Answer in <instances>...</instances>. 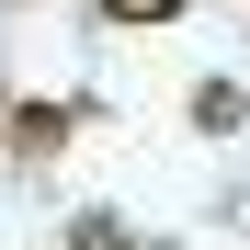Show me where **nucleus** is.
<instances>
[{
  "label": "nucleus",
  "instance_id": "nucleus-1",
  "mask_svg": "<svg viewBox=\"0 0 250 250\" xmlns=\"http://www.w3.org/2000/svg\"><path fill=\"white\" fill-rule=\"evenodd\" d=\"M193 114H205V125H239V114H250V91H239V80H205V91H193Z\"/></svg>",
  "mask_w": 250,
  "mask_h": 250
},
{
  "label": "nucleus",
  "instance_id": "nucleus-2",
  "mask_svg": "<svg viewBox=\"0 0 250 250\" xmlns=\"http://www.w3.org/2000/svg\"><path fill=\"white\" fill-rule=\"evenodd\" d=\"M103 12H114V23H171L182 0H103Z\"/></svg>",
  "mask_w": 250,
  "mask_h": 250
}]
</instances>
